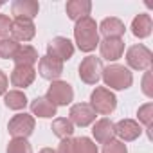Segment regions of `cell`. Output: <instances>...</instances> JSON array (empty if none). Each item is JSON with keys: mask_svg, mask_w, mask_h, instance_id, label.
Masks as SVG:
<instances>
[{"mask_svg": "<svg viewBox=\"0 0 153 153\" xmlns=\"http://www.w3.org/2000/svg\"><path fill=\"white\" fill-rule=\"evenodd\" d=\"M7 83H9L7 76L0 70V96H6V92H7Z\"/></svg>", "mask_w": 153, "mask_h": 153, "instance_id": "1f68e13d", "label": "cell"}, {"mask_svg": "<svg viewBox=\"0 0 153 153\" xmlns=\"http://www.w3.org/2000/svg\"><path fill=\"white\" fill-rule=\"evenodd\" d=\"M74 146H76V153H99L97 151V144L92 139H88V137L74 139Z\"/></svg>", "mask_w": 153, "mask_h": 153, "instance_id": "d4e9b609", "label": "cell"}, {"mask_svg": "<svg viewBox=\"0 0 153 153\" xmlns=\"http://www.w3.org/2000/svg\"><path fill=\"white\" fill-rule=\"evenodd\" d=\"M4 103L11 110H24L27 106V97L22 90H9L4 96Z\"/></svg>", "mask_w": 153, "mask_h": 153, "instance_id": "7402d4cb", "label": "cell"}, {"mask_svg": "<svg viewBox=\"0 0 153 153\" xmlns=\"http://www.w3.org/2000/svg\"><path fill=\"white\" fill-rule=\"evenodd\" d=\"M11 18L7 15H0V40L6 38L9 33H11Z\"/></svg>", "mask_w": 153, "mask_h": 153, "instance_id": "f546056e", "label": "cell"}, {"mask_svg": "<svg viewBox=\"0 0 153 153\" xmlns=\"http://www.w3.org/2000/svg\"><path fill=\"white\" fill-rule=\"evenodd\" d=\"M151 29H153V20L148 13L137 15L131 22V33L137 38H148L151 34Z\"/></svg>", "mask_w": 153, "mask_h": 153, "instance_id": "d6986e66", "label": "cell"}, {"mask_svg": "<svg viewBox=\"0 0 153 153\" xmlns=\"http://www.w3.org/2000/svg\"><path fill=\"white\" fill-rule=\"evenodd\" d=\"M74 40L78 43V49L83 52L96 51V47L99 45V31H97V24L92 16H85L76 22Z\"/></svg>", "mask_w": 153, "mask_h": 153, "instance_id": "6da1fadb", "label": "cell"}, {"mask_svg": "<svg viewBox=\"0 0 153 153\" xmlns=\"http://www.w3.org/2000/svg\"><path fill=\"white\" fill-rule=\"evenodd\" d=\"M92 135H94V137H96V140H97V142H101V144L110 142V140L115 137L114 123H112L110 119H106V117H103V119L96 121V124H94V128H92Z\"/></svg>", "mask_w": 153, "mask_h": 153, "instance_id": "ac0fdd59", "label": "cell"}, {"mask_svg": "<svg viewBox=\"0 0 153 153\" xmlns=\"http://www.w3.org/2000/svg\"><path fill=\"white\" fill-rule=\"evenodd\" d=\"M56 153H76V146H74V139L67 137V139H61Z\"/></svg>", "mask_w": 153, "mask_h": 153, "instance_id": "f1b7e54d", "label": "cell"}, {"mask_svg": "<svg viewBox=\"0 0 153 153\" xmlns=\"http://www.w3.org/2000/svg\"><path fill=\"white\" fill-rule=\"evenodd\" d=\"M101 78H103L105 85L114 90H126L133 83V74L130 72V68L124 65H117V63L103 67Z\"/></svg>", "mask_w": 153, "mask_h": 153, "instance_id": "7a4b0ae2", "label": "cell"}, {"mask_svg": "<svg viewBox=\"0 0 153 153\" xmlns=\"http://www.w3.org/2000/svg\"><path fill=\"white\" fill-rule=\"evenodd\" d=\"M7 153H33V146L27 139H11L7 144Z\"/></svg>", "mask_w": 153, "mask_h": 153, "instance_id": "484cf974", "label": "cell"}, {"mask_svg": "<svg viewBox=\"0 0 153 153\" xmlns=\"http://www.w3.org/2000/svg\"><path fill=\"white\" fill-rule=\"evenodd\" d=\"M40 11V6L34 0H15L11 4V13L15 15V18H25V20H33Z\"/></svg>", "mask_w": 153, "mask_h": 153, "instance_id": "9a60e30c", "label": "cell"}, {"mask_svg": "<svg viewBox=\"0 0 153 153\" xmlns=\"http://www.w3.org/2000/svg\"><path fill=\"white\" fill-rule=\"evenodd\" d=\"M142 92L148 97H153V85H151V72L149 70H146L144 78H142Z\"/></svg>", "mask_w": 153, "mask_h": 153, "instance_id": "4dcf8cb0", "label": "cell"}, {"mask_svg": "<svg viewBox=\"0 0 153 153\" xmlns=\"http://www.w3.org/2000/svg\"><path fill=\"white\" fill-rule=\"evenodd\" d=\"M90 106L96 114L110 115L117 106L115 94L106 87H96V90L90 94Z\"/></svg>", "mask_w": 153, "mask_h": 153, "instance_id": "3957f363", "label": "cell"}, {"mask_svg": "<svg viewBox=\"0 0 153 153\" xmlns=\"http://www.w3.org/2000/svg\"><path fill=\"white\" fill-rule=\"evenodd\" d=\"M97 31L105 36V38H123L126 27L123 24V20L115 18V16H110V18H105L99 25H97Z\"/></svg>", "mask_w": 153, "mask_h": 153, "instance_id": "e0dca14e", "label": "cell"}, {"mask_svg": "<svg viewBox=\"0 0 153 153\" xmlns=\"http://www.w3.org/2000/svg\"><path fill=\"white\" fill-rule=\"evenodd\" d=\"M68 121L76 126H79V128H85L96 121V112L92 110V106L88 103H76L70 106Z\"/></svg>", "mask_w": 153, "mask_h": 153, "instance_id": "9c48e42d", "label": "cell"}, {"mask_svg": "<svg viewBox=\"0 0 153 153\" xmlns=\"http://www.w3.org/2000/svg\"><path fill=\"white\" fill-rule=\"evenodd\" d=\"M0 7H2V2H0Z\"/></svg>", "mask_w": 153, "mask_h": 153, "instance_id": "836d02e7", "label": "cell"}, {"mask_svg": "<svg viewBox=\"0 0 153 153\" xmlns=\"http://www.w3.org/2000/svg\"><path fill=\"white\" fill-rule=\"evenodd\" d=\"M114 130H115V135L121 139V142H131L139 139L142 133L140 124L133 119H121L117 124H114Z\"/></svg>", "mask_w": 153, "mask_h": 153, "instance_id": "8fae6325", "label": "cell"}, {"mask_svg": "<svg viewBox=\"0 0 153 153\" xmlns=\"http://www.w3.org/2000/svg\"><path fill=\"white\" fill-rule=\"evenodd\" d=\"M52 133L59 139H67V137H72L74 133V124L67 119V117H58L52 121V126H51Z\"/></svg>", "mask_w": 153, "mask_h": 153, "instance_id": "603a6c76", "label": "cell"}, {"mask_svg": "<svg viewBox=\"0 0 153 153\" xmlns=\"http://www.w3.org/2000/svg\"><path fill=\"white\" fill-rule=\"evenodd\" d=\"M36 78V70L34 67H27V65H15L13 72H11V85L18 87V88H27L33 85Z\"/></svg>", "mask_w": 153, "mask_h": 153, "instance_id": "5bb4252c", "label": "cell"}, {"mask_svg": "<svg viewBox=\"0 0 153 153\" xmlns=\"http://www.w3.org/2000/svg\"><path fill=\"white\" fill-rule=\"evenodd\" d=\"M38 153H56V151H54L52 148H43V149H40Z\"/></svg>", "mask_w": 153, "mask_h": 153, "instance_id": "d6a6232c", "label": "cell"}, {"mask_svg": "<svg viewBox=\"0 0 153 153\" xmlns=\"http://www.w3.org/2000/svg\"><path fill=\"white\" fill-rule=\"evenodd\" d=\"M38 51L31 45H20L13 61L15 65H27V67H34V63L38 61Z\"/></svg>", "mask_w": 153, "mask_h": 153, "instance_id": "ffe728a7", "label": "cell"}, {"mask_svg": "<svg viewBox=\"0 0 153 153\" xmlns=\"http://www.w3.org/2000/svg\"><path fill=\"white\" fill-rule=\"evenodd\" d=\"M20 43L15 42L13 38H2L0 40V58L2 59H13Z\"/></svg>", "mask_w": 153, "mask_h": 153, "instance_id": "cb8c5ba5", "label": "cell"}, {"mask_svg": "<svg viewBox=\"0 0 153 153\" xmlns=\"http://www.w3.org/2000/svg\"><path fill=\"white\" fill-rule=\"evenodd\" d=\"M103 153H128V148L124 142L117 140V139H112L110 142H106L103 146Z\"/></svg>", "mask_w": 153, "mask_h": 153, "instance_id": "83f0119b", "label": "cell"}, {"mask_svg": "<svg viewBox=\"0 0 153 153\" xmlns=\"http://www.w3.org/2000/svg\"><path fill=\"white\" fill-rule=\"evenodd\" d=\"M97 47L101 51V56L106 61H115V59H119L124 54V42H123V38H103Z\"/></svg>", "mask_w": 153, "mask_h": 153, "instance_id": "4fadbf2b", "label": "cell"}, {"mask_svg": "<svg viewBox=\"0 0 153 153\" xmlns=\"http://www.w3.org/2000/svg\"><path fill=\"white\" fill-rule=\"evenodd\" d=\"M103 74V61L96 56H87L79 63V78L87 85H96Z\"/></svg>", "mask_w": 153, "mask_h": 153, "instance_id": "8992f818", "label": "cell"}, {"mask_svg": "<svg viewBox=\"0 0 153 153\" xmlns=\"http://www.w3.org/2000/svg\"><path fill=\"white\" fill-rule=\"evenodd\" d=\"M36 34V27L33 20L25 18H15L11 22V38L15 42H31Z\"/></svg>", "mask_w": 153, "mask_h": 153, "instance_id": "30bf717a", "label": "cell"}, {"mask_svg": "<svg viewBox=\"0 0 153 153\" xmlns=\"http://www.w3.org/2000/svg\"><path fill=\"white\" fill-rule=\"evenodd\" d=\"M31 112H33V115H38L42 119H49V117L56 115V106L47 97H36L31 103Z\"/></svg>", "mask_w": 153, "mask_h": 153, "instance_id": "44dd1931", "label": "cell"}, {"mask_svg": "<svg viewBox=\"0 0 153 153\" xmlns=\"http://www.w3.org/2000/svg\"><path fill=\"white\" fill-rule=\"evenodd\" d=\"M38 72H40V76L43 79L56 81L63 74V63L51 58V56H43V58L38 59Z\"/></svg>", "mask_w": 153, "mask_h": 153, "instance_id": "7c38bea8", "label": "cell"}, {"mask_svg": "<svg viewBox=\"0 0 153 153\" xmlns=\"http://www.w3.org/2000/svg\"><path fill=\"white\" fill-rule=\"evenodd\" d=\"M34 117L29 115V114H18L15 115L9 124H7V130L9 133L13 135V139H27L33 131H34Z\"/></svg>", "mask_w": 153, "mask_h": 153, "instance_id": "52a82bcc", "label": "cell"}, {"mask_svg": "<svg viewBox=\"0 0 153 153\" xmlns=\"http://www.w3.org/2000/svg\"><path fill=\"white\" fill-rule=\"evenodd\" d=\"M47 56L58 59V61H67L74 56V45L68 38L63 36H56L47 43Z\"/></svg>", "mask_w": 153, "mask_h": 153, "instance_id": "ba28073f", "label": "cell"}, {"mask_svg": "<svg viewBox=\"0 0 153 153\" xmlns=\"http://www.w3.org/2000/svg\"><path fill=\"white\" fill-rule=\"evenodd\" d=\"M65 11H67L70 20L78 22V20H81L85 16H90L92 2L90 0H68L67 6H65Z\"/></svg>", "mask_w": 153, "mask_h": 153, "instance_id": "2e32d148", "label": "cell"}, {"mask_svg": "<svg viewBox=\"0 0 153 153\" xmlns=\"http://www.w3.org/2000/svg\"><path fill=\"white\" fill-rule=\"evenodd\" d=\"M151 61H153V54L151 51L139 43V45H131L128 51H126V63L130 68L133 70H149L151 67Z\"/></svg>", "mask_w": 153, "mask_h": 153, "instance_id": "277c9868", "label": "cell"}, {"mask_svg": "<svg viewBox=\"0 0 153 153\" xmlns=\"http://www.w3.org/2000/svg\"><path fill=\"white\" fill-rule=\"evenodd\" d=\"M54 106H67L74 101V90L72 87L67 83V81H51V87L47 90V96H45Z\"/></svg>", "mask_w": 153, "mask_h": 153, "instance_id": "5b68a950", "label": "cell"}, {"mask_svg": "<svg viewBox=\"0 0 153 153\" xmlns=\"http://www.w3.org/2000/svg\"><path fill=\"white\" fill-rule=\"evenodd\" d=\"M137 117H139V121L146 126V130H149V128H151V123H153V103H146V105L139 106Z\"/></svg>", "mask_w": 153, "mask_h": 153, "instance_id": "4316f807", "label": "cell"}]
</instances>
